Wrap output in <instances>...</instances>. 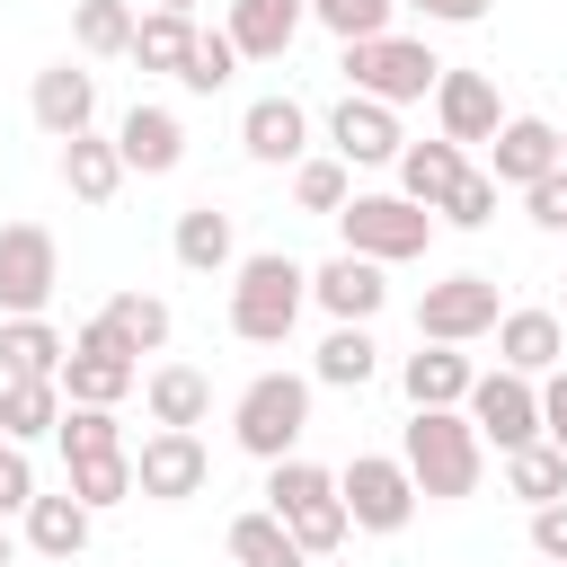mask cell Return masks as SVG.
<instances>
[{
    "label": "cell",
    "mask_w": 567,
    "mask_h": 567,
    "mask_svg": "<svg viewBox=\"0 0 567 567\" xmlns=\"http://www.w3.org/2000/svg\"><path fill=\"white\" fill-rule=\"evenodd\" d=\"M133 0H80L71 9V35H80V53L89 62H115V53H133Z\"/></svg>",
    "instance_id": "cell-33"
},
{
    "label": "cell",
    "mask_w": 567,
    "mask_h": 567,
    "mask_svg": "<svg viewBox=\"0 0 567 567\" xmlns=\"http://www.w3.org/2000/svg\"><path fill=\"white\" fill-rule=\"evenodd\" d=\"M230 567H310V549H301V540L257 505V514H239V523H230Z\"/></svg>",
    "instance_id": "cell-32"
},
{
    "label": "cell",
    "mask_w": 567,
    "mask_h": 567,
    "mask_svg": "<svg viewBox=\"0 0 567 567\" xmlns=\"http://www.w3.org/2000/svg\"><path fill=\"white\" fill-rule=\"evenodd\" d=\"M461 416L478 425V443H496V452H523V443H540V381L496 363V372H478V381H470Z\"/></svg>",
    "instance_id": "cell-8"
},
{
    "label": "cell",
    "mask_w": 567,
    "mask_h": 567,
    "mask_svg": "<svg viewBox=\"0 0 567 567\" xmlns=\"http://www.w3.org/2000/svg\"><path fill=\"white\" fill-rule=\"evenodd\" d=\"M434 124H443V142H461V151H470V142H487V133L505 124L496 80H487V71H452V62H443V71H434Z\"/></svg>",
    "instance_id": "cell-15"
},
{
    "label": "cell",
    "mask_w": 567,
    "mask_h": 567,
    "mask_svg": "<svg viewBox=\"0 0 567 567\" xmlns=\"http://www.w3.org/2000/svg\"><path fill=\"white\" fill-rule=\"evenodd\" d=\"M62 470H71L62 487H71L89 514H106V505H124V496H133V452H89V461H62Z\"/></svg>",
    "instance_id": "cell-35"
},
{
    "label": "cell",
    "mask_w": 567,
    "mask_h": 567,
    "mask_svg": "<svg viewBox=\"0 0 567 567\" xmlns=\"http://www.w3.org/2000/svg\"><path fill=\"white\" fill-rule=\"evenodd\" d=\"M523 213H532V230H567V168L532 177V186H523Z\"/></svg>",
    "instance_id": "cell-42"
},
{
    "label": "cell",
    "mask_w": 567,
    "mask_h": 567,
    "mask_svg": "<svg viewBox=\"0 0 567 567\" xmlns=\"http://www.w3.org/2000/svg\"><path fill=\"white\" fill-rule=\"evenodd\" d=\"M27 115H35V133H53V142L89 133V124H97V71H80V62H44L35 89H27Z\"/></svg>",
    "instance_id": "cell-14"
},
{
    "label": "cell",
    "mask_w": 567,
    "mask_h": 567,
    "mask_svg": "<svg viewBox=\"0 0 567 567\" xmlns=\"http://www.w3.org/2000/svg\"><path fill=\"white\" fill-rule=\"evenodd\" d=\"M97 328L142 363V354H159V346H168V328H177V319H168V301H159V292H115V301L97 310Z\"/></svg>",
    "instance_id": "cell-28"
},
{
    "label": "cell",
    "mask_w": 567,
    "mask_h": 567,
    "mask_svg": "<svg viewBox=\"0 0 567 567\" xmlns=\"http://www.w3.org/2000/svg\"><path fill=\"white\" fill-rule=\"evenodd\" d=\"M89 532H97V514L62 487V496H27V549L35 558H53V567H71L80 549H89Z\"/></svg>",
    "instance_id": "cell-23"
},
{
    "label": "cell",
    "mask_w": 567,
    "mask_h": 567,
    "mask_svg": "<svg viewBox=\"0 0 567 567\" xmlns=\"http://www.w3.org/2000/svg\"><path fill=\"white\" fill-rule=\"evenodd\" d=\"M434 221H452V230H487V221H496V177H487V168H461V186L434 204Z\"/></svg>",
    "instance_id": "cell-41"
},
{
    "label": "cell",
    "mask_w": 567,
    "mask_h": 567,
    "mask_svg": "<svg viewBox=\"0 0 567 567\" xmlns=\"http://www.w3.org/2000/svg\"><path fill=\"white\" fill-rule=\"evenodd\" d=\"M53 443H62V461H89V452H133V443H124V425H115V408H71V399H62Z\"/></svg>",
    "instance_id": "cell-39"
},
{
    "label": "cell",
    "mask_w": 567,
    "mask_h": 567,
    "mask_svg": "<svg viewBox=\"0 0 567 567\" xmlns=\"http://www.w3.org/2000/svg\"><path fill=\"white\" fill-rule=\"evenodd\" d=\"M168 248H177L186 275H221V266H239V230H230L221 204H186L177 230H168Z\"/></svg>",
    "instance_id": "cell-25"
},
{
    "label": "cell",
    "mask_w": 567,
    "mask_h": 567,
    "mask_svg": "<svg viewBox=\"0 0 567 567\" xmlns=\"http://www.w3.org/2000/svg\"><path fill=\"white\" fill-rule=\"evenodd\" d=\"M115 151H124V177H168L177 159H186V124L168 115V106H124V124H115Z\"/></svg>",
    "instance_id": "cell-20"
},
{
    "label": "cell",
    "mask_w": 567,
    "mask_h": 567,
    "mask_svg": "<svg viewBox=\"0 0 567 567\" xmlns=\"http://www.w3.org/2000/svg\"><path fill=\"white\" fill-rule=\"evenodd\" d=\"M381 372V346H372V328H354V319H337L328 337H319V354H310V381H328V390H363Z\"/></svg>",
    "instance_id": "cell-29"
},
{
    "label": "cell",
    "mask_w": 567,
    "mask_h": 567,
    "mask_svg": "<svg viewBox=\"0 0 567 567\" xmlns=\"http://www.w3.org/2000/svg\"><path fill=\"white\" fill-rule=\"evenodd\" d=\"M337 496H346L354 532H408V514H416V478H408L399 452H354L337 470Z\"/></svg>",
    "instance_id": "cell-7"
},
{
    "label": "cell",
    "mask_w": 567,
    "mask_h": 567,
    "mask_svg": "<svg viewBox=\"0 0 567 567\" xmlns=\"http://www.w3.org/2000/svg\"><path fill=\"white\" fill-rule=\"evenodd\" d=\"M505 487H514L523 505L567 496V452H558V443H523V452H505Z\"/></svg>",
    "instance_id": "cell-37"
},
{
    "label": "cell",
    "mask_w": 567,
    "mask_h": 567,
    "mask_svg": "<svg viewBox=\"0 0 567 567\" xmlns=\"http://www.w3.org/2000/svg\"><path fill=\"white\" fill-rule=\"evenodd\" d=\"M532 549H540V558H567V496L532 505Z\"/></svg>",
    "instance_id": "cell-45"
},
{
    "label": "cell",
    "mask_w": 567,
    "mask_h": 567,
    "mask_svg": "<svg viewBox=\"0 0 567 567\" xmlns=\"http://www.w3.org/2000/svg\"><path fill=\"white\" fill-rule=\"evenodd\" d=\"M399 9H416V18H434V27H478V18H487V0H399Z\"/></svg>",
    "instance_id": "cell-46"
},
{
    "label": "cell",
    "mask_w": 567,
    "mask_h": 567,
    "mask_svg": "<svg viewBox=\"0 0 567 567\" xmlns=\"http://www.w3.org/2000/svg\"><path fill=\"white\" fill-rule=\"evenodd\" d=\"M310 301H319L328 319H354V328H372V319H381V301H390V284H381V266H372V257L337 248L328 266H310Z\"/></svg>",
    "instance_id": "cell-17"
},
{
    "label": "cell",
    "mask_w": 567,
    "mask_h": 567,
    "mask_svg": "<svg viewBox=\"0 0 567 567\" xmlns=\"http://www.w3.org/2000/svg\"><path fill=\"white\" fill-rule=\"evenodd\" d=\"M62 425V381H0V434L27 452Z\"/></svg>",
    "instance_id": "cell-31"
},
{
    "label": "cell",
    "mask_w": 567,
    "mask_h": 567,
    "mask_svg": "<svg viewBox=\"0 0 567 567\" xmlns=\"http://www.w3.org/2000/svg\"><path fill=\"white\" fill-rule=\"evenodd\" d=\"M310 9V27H328L337 44H354V35H390V18H399V0H301Z\"/></svg>",
    "instance_id": "cell-40"
},
{
    "label": "cell",
    "mask_w": 567,
    "mask_h": 567,
    "mask_svg": "<svg viewBox=\"0 0 567 567\" xmlns=\"http://www.w3.org/2000/svg\"><path fill=\"white\" fill-rule=\"evenodd\" d=\"M399 461L416 478L425 505H461L478 496V470H487V443L461 408H408V434H399Z\"/></svg>",
    "instance_id": "cell-1"
},
{
    "label": "cell",
    "mask_w": 567,
    "mask_h": 567,
    "mask_svg": "<svg viewBox=\"0 0 567 567\" xmlns=\"http://www.w3.org/2000/svg\"><path fill=\"white\" fill-rule=\"evenodd\" d=\"M62 354H71V337H62L44 310L0 319V381H53V372H62Z\"/></svg>",
    "instance_id": "cell-24"
},
{
    "label": "cell",
    "mask_w": 567,
    "mask_h": 567,
    "mask_svg": "<svg viewBox=\"0 0 567 567\" xmlns=\"http://www.w3.org/2000/svg\"><path fill=\"white\" fill-rule=\"evenodd\" d=\"M186 44H195V18H177V9H151V18H133V62L142 71H186Z\"/></svg>",
    "instance_id": "cell-34"
},
{
    "label": "cell",
    "mask_w": 567,
    "mask_h": 567,
    "mask_svg": "<svg viewBox=\"0 0 567 567\" xmlns=\"http://www.w3.org/2000/svg\"><path fill=\"white\" fill-rule=\"evenodd\" d=\"M53 381H62V399H71V408H115V399L142 381V363H133V354L89 319V328L71 337V354H62V372H53Z\"/></svg>",
    "instance_id": "cell-12"
},
{
    "label": "cell",
    "mask_w": 567,
    "mask_h": 567,
    "mask_svg": "<svg viewBox=\"0 0 567 567\" xmlns=\"http://www.w3.org/2000/svg\"><path fill=\"white\" fill-rule=\"evenodd\" d=\"M230 434L248 461H284L301 434H310V381L301 372H257L239 399H230Z\"/></svg>",
    "instance_id": "cell-5"
},
{
    "label": "cell",
    "mask_w": 567,
    "mask_h": 567,
    "mask_svg": "<svg viewBox=\"0 0 567 567\" xmlns=\"http://www.w3.org/2000/svg\"><path fill=\"white\" fill-rule=\"evenodd\" d=\"M62 284V248L44 221H0V319H27L44 310Z\"/></svg>",
    "instance_id": "cell-11"
},
{
    "label": "cell",
    "mask_w": 567,
    "mask_h": 567,
    "mask_svg": "<svg viewBox=\"0 0 567 567\" xmlns=\"http://www.w3.org/2000/svg\"><path fill=\"white\" fill-rule=\"evenodd\" d=\"M496 275H478V266H461V275H443V284H425V301H416V337L425 346H470V337H487L496 328Z\"/></svg>",
    "instance_id": "cell-9"
},
{
    "label": "cell",
    "mask_w": 567,
    "mask_h": 567,
    "mask_svg": "<svg viewBox=\"0 0 567 567\" xmlns=\"http://www.w3.org/2000/svg\"><path fill=\"white\" fill-rule=\"evenodd\" d=\"M540 567H567V558H540Z\"/></svg>",
    "instance_id": "cell-50"
},
{
    "label": "cell",
    "mask_w": 567,
    "mask_h": 567,
    "mask_svg": "<svg viewBox=\"0 0 567 567\" xmlns=\"http://www.w3.org/2000/svg\"><path fill=\"white\" fill-rule=\"evenodd\" d=\"M0 452H9V434H0Z\"/></svg>",
    "instance_id": "cell-51"
},
{
    "label": "cell",
    "mask_w": 567,
    "mask_h": 567,
    "mask_svg": "<svg viewBox=\"0 0 567 567\" xmlns=\"http://www.w3.org/2000/svg\"><path fill=\"white\" fill-rule=\"evenodd\" d=\"M266 514L310 549V567L319 558H337L346 549V496H337V470H319V461H301V452H284V461H266Z\"/></svg>",
    "instance_id": "cell-3"
},
{
    "label": "cell",
    "mask_w": 567,
    "mask_h": 567,
    "mask_svg": "<svg viewBox=\"0 0 567 567\" xmlns=\"http://www.w3.org/2000/svg\"><path fill=\"white\" fill-rule=\"evenodd\" d=\"M470 381H478V363H470L461 346H425V337H416V354L399 363L408 408H461V399H470Z\"/></svg>",
    "instance_id": "cell-22"
},
{
    "label": "cell",
    "mask_w": 567,
    "mask_h": 567,
    "mask_svg": "<svg viewBox=\"0 0 567 567\" xmlns=\"http://www.w3.org/2000/svg\"><path fill=\"white\" fill-rule=\"evenodd\" d=\"M142 399H151V425H204L213 416V381L195 363H151Z\"/></svg>",
    "instance_id": "cell-30"
},
{
    "label": "cell",
    "mask_w": 567,
    "mask_h": 567,
    "mask_svg": "<svg viewBox=\"0 0 567 567\" xmlns=\"http://www.w3.org/2000/svg\"><path fill=\"white\" fill-rule=\"evenodd\" d=\"M390 168H399V195L434 213V204L461 186V168H470V159H461V142H443V133H434V142H399V159H390Z\"/></svg>",
    "instance_id": "cell-26"
},
{
    "label": "cell",
    "mask_w": 567,
    "mask_h": 567,
    "mask_svg": "<svg viewBox=\"0 0 567 567\" xmlns=\"http://www.w3.org/2000/svg\"><path fill=\"white\" fill-rule=\"evenodd\" d=\"M558 168H567V124H558Z\"/></svg>",
    "instance_id": "cell-48"
},
{
    "label": "cell",
    "mask_w": 567,
    "mask_h": 567,
    "mask_svg": "<svg viewBox=\"0 0 567 567\" xmlns=\"http://www.w3.org/2000/svg\"><path fill=\"white\" fill-rule=\"evenodd\" d=\"M62 186L80 195V204H115V186H124V151L89 124V133H71L62 142Z\"/></svg>",
    "instance_id": "cell-27"
},
{
    "label": "cell",
    "mask_w": 567,
    "mask_h": 567,
    "mask_svg": "<svg viewBox=\"0 0 567 567\" xmlns=\"http://www.w3.org/2000/svg\"><path fill=\"white\" fill-rule=\"evenodd\" d=\"M239 151L257 159V168H292V159H310V106L301 97H257L248 115H239Z\"/></svg>",
    "instance_id": "cell-16"
},
{
    "label": "cell",
    "mask_w": 567,
    "mask_h": 567,
    "mask_svg": "<svg viewBox=\"0 0 567 567\" xmlns=\"http://www.w3.org/2000/svg\"><path fill=\"white\" fill-rule=\"evenodd\" d=\"M301 27H310L301 0H230V18H221V35L239 44V62H284Z\"/></svg>",
    "instance_id": "cell-21"
},
{
    "label": "cell",
    "mask_w": 567,
    "mask_h": 567,
    "mask_svg": "<svg viewBox=\"0 0 567 567\" xmlns=\"http://www.w3.org/2000/svg\"><path fill=\"white\" fill-rule=\"evenodd\" d=\"M239 80V44L221 35V27H195V44H186V71H177V89H195V97H221Z\"/></svg>",
    "instance_id": "cell-36"
},
{
    "label": "cell",
    "mask_w": 567,
    "mask_h": 567,
    "mask_svg": "<svg viewBox=\"0 0 567 567\" xmlns=\"http://www.w3.org/2000/svg\"><path fill=\"white\" fill-rule=\"evenodd\" d=\"M337 230H346L354 257H372V266H408V257H425L434 213L408 204V195H346V204H337Z\"/></svg>",
    "instance_id": "cell-6"
},
{
    "label": "cell",
    "mask_w": 567,
    "mask_h": 567,
    "mask_svg": "<svg viewBox=\"0 0 567 567\" xmlns=\"http://www.w3.org/2000/svg\"><path fill=\"white\" fill-rule=\"evenodd\" d=\"M310 310V266L284 248H257L230 266V337L239 346H284Z\"/></svg>",
    "instance_id": "cell-2"
},
{
    "label": "cell",
    "mask_w": 567,
    "mask_h": 567,
    "mask_svg": "<svg viewBox=\"0 0 567 567\" xmlns=\"http://www.w3.org/2000/svg\"><path fill=\"white\" fill-rule=\"evenodd\" d=\"M27 496H35V470H27V452L9 443V452H0V523L27 514Z\"/></svg>",
    "instance_id": "cell-43"
},
{
    "label": "cell",
    "mask_w": 567,
    "mask_h": 567,
    "mask_svg": "<svg viewBox=\"0 0 567 567\" xmlns=\"http://www.w3.org/2000/svg\"><path fill=\"white\" fill-rule=\"evenodd\" d=\"M399 142H408V133H399V106L354 97V89L328 106V151H337L346 168H390V159H399Z\"/></svg>",
    "instance_id": "cell-13"
},
{
    "label": "cell",
    "mask_w": 567,
    "mask_h": 567,
    "mask_svg": "<svg viewBox=\"0 0 567 567\" xmlns=\"http://www.w3.org/2000/svg\"><path fill=\"white\" fill-rule=\"evenodd\" d=\"M0 567H9V532H0Z\"/></svg>",
    "instance_id": "cell-49"
},
{
    "label": "cell",
    "mask_w": 567,
    "mask_h": 567,
    "mask_svg": "<svg viewBox=\"0 0 567 567\" xmlns=\"http://www.w3.org/2000/svg\"><path fill=\"white\" fill-rule=\"evenodd\" d=\"M151 9H177V18H195V9H204V0H151Z\"/></svg>",
    "instance_id": "cell-47"
},
{
    "label": "cell",
    "mask_w": 567,
    "mask_h": 567,
    "mask_svg": "<svg viewBox=\"0 0 567 567\" xmlns=\"http://www.w3.org/2000/svg\"><path fill=\"white\" fill-rule=\"evenodd\" d=\"M558 284H567V275H558Z\"/></svg>",
    "instance_id": "cell-52"
},
{
    "label": "cell",
    "mask_w": 567,
    "mask_h": 567,
    "mask_svg": "<svg viewBox=\"0 0 567 567\" xmlns=\"http://www.w3.org/2000/svg\"><path fill=\"white\" fill-rule=\"evenodd\" d=\"M487 337H496V363H505V372H532V381H540V372L567 363V319H558V310H496Z\"/></svg>",
    "instance_id": "cell-19"
},
{
    "label": "cell",
    "mask_w": 567,
    "mask_h": 567,
    "mask_svg": "<svg viewBox=\"0 0 567 567\" xmlns=\"http://www.w3.org/2000/svg\"><path fill=\"white\" fill-rule=\"evenodd\" d=\"M204 478H213V452H204L195 425H159V434H142V452H133V496H151V505H186V496H204Z\"/></svg>",
    "instance_id": "cell-10"
},
{
    "label": "cell",
    "mask_w": 567,
    "mask_h": 567,
    "mask_svg": "<svg viewBox=\"0 0 567 567\" xmlns=\"http://www.w3.org/2000/svg\"><path fill=\"white\" fill-rule=\"evenodd\" d=\"M558 168V124L549 115H505L496 133H487V177L496 186H532V177H549Z\"/></svg>",
    "instance_id": "cell-18"
},
{
    "label": "cell",
    "mask_w": 567,
    "mask_h": 567,
    "mask_svg": "<svg viewBox=\"0 0 567 567\" xmlns=\"http://www.w3.org/2000/svg\"><path fill=\"white\" fill-rule=\"evenodd\" d=\"M337 71H346V89L354 97H381V106H416V97H434V44H416V35H354V44H337Z\"/></svg>",
    "instance_id": "cell-4"
},
{
    "label": "cell",
    "mask_w": 567,
    "mask_h": 567,
    "mask_svg": "<svg viewBox=\"0 0 567 567\" xmlns=\"http://www.w3.org/2000/svg\"><path fill=\"white\" fill-rule=\"evenodd\" d=\"M540 443H558V452H567V363H558V372H540Z\"/></svg>",
    "instance_id": "cell-44"
},
{
    "label": "cell",
    "mask_w": 567,
    "mask_h": 567,
    "mask_svg": "<svg viewBox=\"0 0 567 567\" xmlns=\"http://www.w3.org/2000/svg\"><path fill=\"white\" fill-rule=\"evenodd\" d=\"M354 195V168L337 159V151H310V159H292V204L301 213H337Z\"/></svg>",
    "instance_id": "cell-38"
}]
</instances>
